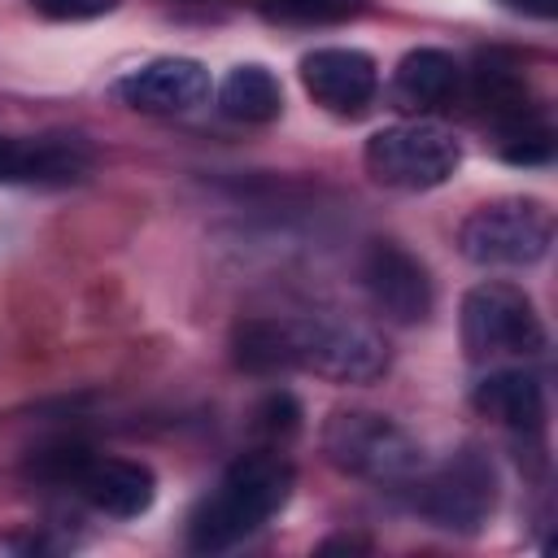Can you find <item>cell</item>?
Segmentation results:
<instances>
[{
  "label": "cell",
  "instance_id": "1",
  "mask_svg": "<svg viewBox=\"0 0 558 558\" xmlns=\"http://www.w3.org/2000/svg\"><path fill=\"white\" fill-rule=\"evenodd\" d=\"M292 462L262 449L244 453L227 466L218 488L192 510L187 519V545L196 554H222L235 541L253 536L266 519H275L292 497Z\"/></svg>",
  "mask_w": 558,
  "mask_h": 558
},
{
  "label": "cell",
  "instance_id": "2",
  "mask_svg": "<svg viewBox=\"0 0 558 558\" xmlns=\"http://www.w3.org/2000/svg\"><path fill=\"white\" fill-rule=\"evenodd\" d=\"M323 453L336 471L371 484H414L427 466L423 445L375 410H336L323 423Z\"/></svg>",
  "mask_w": 558,
  "mask_h": 558
},
{
  "label": "cell",
  "instance_id": "3",
  "mask_svg": "<svg viewBox=\"0 0 558 558\" xmlns=\"http://www.w3.org/2000/svg\"><path fill=\"white\" fill-rule=\"evenodd\" d=\"M292 371H314L331 384H375L388 371V344L344 318H283Z\"/></svg>",
  "mask_w": 558,
  "mask_h": 558
},
{
  "label": "cell",
  "instance_id": "4",
  "mask_svg": "<svg viewBox=\"0 0 558 558\" xmlns=\"http://www.w3.org/2000/svg\"><path fill=\"white\" fill-rule=\"evenodd\" d=\"M462 349L471 362L532 357L545 349V327L532 296L514 283H480L462 296Z\"/></svg>",
  "mask_w": 558,
  "mask_h": 558
},
{
  "label": "cell",
  "instance_id": "5",
  "mask_svg": "<svg viewBox=\"0 0 558 558\" xmlns=\"http://www.w3.org/2000/svg\"><path fill=\"white\" fill-rule=\"evenodd\" d=\"M362 157L375 183L427 192L453 179V170L462 166V144L453 140V131L436 122H397V126L375 131Z\"/></svg>",
  "mask_w": 558,
  "mask_h": 558
},
{
  "label": "cell",
  "instance_id": "6",
  "mask_svg": "<svg viewBox=\"0 0 558 558\" xmlns=\"http://www.w3.org/2000/svg\"><path fill=\"white\" fill-rule=\"evenodd\" d=\"M554 244V218L541 201H493L462 218L458 248L475 266H532Z\"/></svg>",
  "mask_w": 558,
  "mask_h": 558
},
{
  "label": "cell",
  "instance_id": "7",
  "mask_svg": "<svg viewBox=\"0 0 558 558\" xmlns=\"http://www.w3.org/2000/svg\"><path fill=\"white\" fill-rule=\"evenodd\" d=\"M414 506L436 527L480 532L488 523L493 506H497V471H493V462L475 445H466L445 466H436L432 475H418Z\"/></svg>",
  "mask_w": 558,
  "mask_h": 558
},
{
  "label": "cell",
  "instance_id": "8",
  "mask_svg": "<svg viewBox=\"0 0 558 558\" xmlns=\"http://www.w3.org/2000/svg\"><path fill=\"white\" fill-rule=\"evenodd\" d=\"M362 283H366L375 310L388 314L392 323L414 327V323H427L432 318V301H436L432 275L401 244H388V240L371 244V253L362 262Z\"/></svg>",
  "mask_w": 558,
  "mask_h": 558
},
{
  "label": "cell",
  "instance_id": "9",
  "mask_svg": "<svg viewBox=\"0 0 558 558\" xmlns=\"http://www.w3.org/2000/svg\"><path fill=\"white\" fill-rule=\"evenodd\" d=\"M301 87L327 113L357 118L379 92V70L362 48H314L301 57Z\"/></svg>",
  "mask_w": 558,
  "mask_h": 558
},
{
  "label": "cell",
  "instance_id": "10",
  "mask_svg": "<svg viewBox=\"0 0 558 558\" xmlns=\"http://www.w3.org/2000/svg\"><path fill=\"white\" fill-rule=\"evenodd\" d=\"M113 96L140 113H183L209 96V70L192 57H157L113 78Z\"/></svg>",
  "mask_w": 558,
  "mask_h": 558
},
{
  "label": "cell",
  "instance_id": "11",
  "mask_svg": "<svg viewBox=\"0 0 558 558\" xmlns=\"http://www.w3.org/2000/svg\"><path fill=\"white\" fill-rule=\"evenodd\" d=\"M92 153L74 135L17 140L0 135V183H70L87 170Z\"/></svg>",
  "mask_w": 558,
  "mask_h": 558
},
{
  "label": "cell",
  "instance_id": "12",
  "mask_svg": "<svg viewBox=\"0 0 558 558\" xmlns=\"http://www.w3.org/2000/svg\"><path fill=\"white\" fill-rule=\"evenodd\" d=\"M78 493L113 519H140L157 501V475L144 462L126 458H92L78 475Z\"/></svg>",
  "mask_w": 558,
  "mask_h": 558
},
{
  "label": "cell",
  "instance_id": "13",
  "mask_svg": "<svg viewBox=\"0 0 558 558\" xmlns=\"http://www.w3.org/2000/svg\"><path fill=\"white\" fill-rule=\"evenodd\" d=\"M475 405L514 427V432H536L541 418H545V392H541V379L532 371H493L475 384Z\"/></svg>",
  "mask_w": 558,
  "mask_h": 558
},
{
  "label": "cell",
  "instance_id": "14",
  "mask_svg": "<svg viewBox=\"0 0 558 558\" xmlns=\"http://www.w3.org/2000/svg\"><path fill=\"white\" fill-rule=\"evenodd\" d=\"M392 92L405 109H436L458 92V61L440 48H410L397 61Z\"/></svg>",
  "mask_w": 558,
  "mask_h": 558
},
{
  "label": "cell",
  "instance_id": "15",
  "mask_svg": "<svg viewBox=\"0 0 558 558\" xmlns=\"http://www.w3.org/2000/svg\"><path fill=\"white\" fill-rule=\"evenodd\" d=\"M218 105L227 118L262 126L283 113V87L266 65H235L218 87Z\"/></svg>",
  "mask_w": 558,
  "mask_h": 558
},
{
  "label": "cell",
  "instance_id": "16",
  "mask_svg": "<svg viewBox=\"0 0 558 558\" xmlns=\"http://www.w3.org/2000/svg\"><path fill=\"white\" fill-rule=\"evenodd\" d=\"M231 357L248 375H279L292 371L288 362V323L283 318H248L231 336Z\"/></svg>",
  "mask_w": 558,
  "mask_h": 558
},
{
  "label": "cell",
  "instance_id": "17",
  "mask_svg": "<svg viewBox=\"0 0 558 558\" xmlns=\"http://www.w3.org/2000/svg\"><path fill=\"white\" fill-rule=\"evenodd\" d=\"M497 153H501L510 166H541V161H549V153H554L549 126H545V122H536L532 113H527V118H514V122H506V126H501Z\"/></svg>",
  "mask_w": 558,
  "mask_h": 558
},
{
  "label": "cell",
  "instance_id": "18",
  "mask_svg": "<svg viewBox=\"0 0 558 558\" xmlns=\"http://www.w3.org/2000/svg\"><path fill=\"white\" fill-rule=\"evenodd\" d=\"M357 9L362 0H262V13L288 26H327V22L353 17Z\"/></svg>",
  "mask_w": 558,
  "mask_h": 558
},
{
  "label": "cell",
  "instance_id": "19",
  "mask_svg": "<svg viewBox=\"0 0 558 558\" xmlns=\"http://www.w3.org/2000/svg\"><path fill=\"white\" fill-rule=\"evenodd\" d=\"M87 462H92V453L83 445H48V449H39L31 458V475L52 480V484H70V480L78 484V475H83Z\"/></svg>",
  "mask_w": 558,
  "mask_h": 558
},
{
  "label": "cell",
  "instance_id": "20",
  "mask_svg": "<svg viewBox=\"0 0 558 558\" xmlns=\"http://www.w3.org/2000/svg\"><path fill=\"white\" fill-rule=\"evenodd\" d=\"M257 427L270 432V436L296 432V427H301V405H296V397H292V392H270V397L262 401V410H257Z\"/></svg>",
  "mask_w": 558,
  "mask_h": 558
},
{
  "label": "cell",
  "instance_id": "21",
  "mask_svg": "<svg viewBox=\"0 0 558 558\" xmlns=\"http://www.w3.org/2000/svg\"><path fill=\"white\" fill-rule=\"evenodd\" d=\"M35 13L52 17V22H92L118 9V0H31Z\"/></svg>",
  "mask_w": 558,
  "mask_h": 558
},
{
  "label": "cell",
  "instance_id": "22",
  "mask_svg": "<svg viewBox=\"0 0 558 558\" xmlns=\"http://www.w3.org/2000/svg\"><path fill=\"white\" fill-rule=\"evenodd\" d=\"M501 4H510V9H519L527 17H554L558 13V0H501Z\"/></svg>",
  "mask_w": 558,
  "mask_h": 558
}]
</instances>
